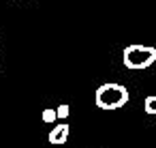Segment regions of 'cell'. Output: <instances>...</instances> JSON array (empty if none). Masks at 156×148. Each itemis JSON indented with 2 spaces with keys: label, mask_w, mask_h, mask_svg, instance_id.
<instances>
[{
  "label": "cell",
  "mask_w": 156,
  "mask_h": 148,
  "mask_svg": "<svg viewBox=\"0 0 156 148\" xmlns=\"http://www.w3.org/2000/svg\"><path fill=\"white\" fill-rule=\"evenodd\" d=\"M94 101H96V105L101 109H120V107H124L128 103V90L122 84L109 82V84H103L96 90Z\"/></svg>",
  "instance_id": "6da1fadb"
},
{
  "label": "cell",
  "mask_w": 156,
  "mask_h": 148,
  "mask_svg": "<svg viewBox=\"0 0 156 148\" xmlns=\"http://www.w3.org/2000/svg\"><path fill=\"white\" fill-rule=\"evenodd\" d=\"M124 58V67L126 69H133V71H139V69H147L154 65L156 60V50L150 47V45H128L122 54Z\"/></svg>",
  "instance_id": "7a4b0ae2"
},
{
  "label": "cell",
  "mask_w": 156,
  "mask_h": 148,
  "mask_svg": "<svg viewBox=\"0 0 156 148\" xmlns=\"http://www.w3.org/2000/svg\"><path fill=\"white\" fill-rule=\"evenodd\" d=\"M69 133H71V127H69L66 122H58V124L49 131V144H54V146H62V144H66Z\"/></svg>",
  "instance_id": "3957f363"
},
{
  "label": "cell",
  "mask_w": 156,
  "mask_h": 148,
  "mask_svg": "<svg viewBox=\"0 0 156 148\" xmlns=\"http://www.w3.org/2000/svg\"><path fill=\"white\" fill-rule=\"evenodd\" d=\"M143 109H145L147 114L156 116V94H150V97H145V101H143Z\"/></svg>",
  "instance_id": "277c9868"
},
{
  "label": "cell",
  "mask_w": 156,
  "mask_h": 148,
  "mask_svg": "<svg viewBox=\"0 0 156 148\" xmlns=\"http://www.w3.org/2000/svg\"><path fill=\"white\" fill-rule=\"evenodd\" d=\"M41 118H43V122H47V124H51V122L58 120V118H56V109H45Z\"/></svg>",
  "instance_id": "5b68a950"
},
{
  "label": "cell",
  "mask_w": 156,
  "mask_h": 148,
  "mask_svg": "<svg viewBox=\"0 0 156 148\" xmlns=\"http://www.w3.org/2000/svg\"><path fill=\"white\" fill-rule=\"evenodd\" d=\"M69 114H71V107H69L66 103H62V105L56 109V118H66Z\"/></svg>",
  "instance_id": "8992f818"
}]
</instances>
